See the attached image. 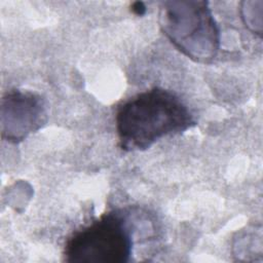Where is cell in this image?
Returning a JSON list of instances; mask_svg holds the SVG:
<instances>
[{
    "label": "cell",
    "instance_id": "6da1fadb",
    "mask_svg": "<svg viewBox=\"0 0 263 263\" xmlns=\"http://www.w3.org/2000/svg\"><path fill=\"white\" fill-rule=\"evenodd\" d=\"M116 132L123 151H142L161 138L195 125L187 106L174 92L153 87L124 102L116 113Z\"/></svg>",
    "mask_w": 263,
    "mask_h": 263
},
{
    "label": "cell",
    "instance_id": "7a4b0ae2",
    "mask_svg": "<svg viewBox=\"0 0 263 263\" xmlns=\"http://www.w3.org/2000/svg\"><path fill=\"white\" fill-rule=\"evenodd\" d=\"M158 23L170 42L190 60L211 63L220 48V31L206 1H164Z\"/></svg>",
    "mask_w": 263,
    "mask_h": 263
},
{
    "label": "cell",
    "instance_id": "3957f363",
    "mask_svg": "<svg viewBox=\"0 0 263 263\" xmlns=\"http://www.w3.org/2000/svg\"><path fill=\"white\" fill-rule=\"evenodd\" d=\"M128 216L114 210L75 231L66 241L64 257L71 263H125L133 252Z\"/></svg>",
    "mask_w": 263,
    "mask_h": 263
},
{
    "label": "cell",
    "instance_id": "277c9868",
    "mask_svg": "<svg viewBox=\"0 0 263 263\" xmlns=\"http://www.w3.org/2000/svg\"><path fill=\"white\" fill-rule=\"evenodd\" d=\"M46 121L44 100L37 93L8 91L1 101V130L7 141L16 143L38 130Z\"/></svg>",
    "mask_w": 263,
    "mask_h": 263
},
{
    "label": "cell",
    "instance_id": "5b68a950",
    "mask_svg": "<svg viewBox=\"0 0 263 263\" xmlns=\"http://www.w3.org/2000/svg\"><path fill=\"white\" fill-rule=\"evenodd\" d=\"M132 9H133V11H134L135 13L140 14V15L144 14L145 11H146V7H145V5H144L143 2H135V3L133 4V6H132Z\"/></svg>",
    "mask_w": 263,
    "mask_h": 263
}]
</instances>
